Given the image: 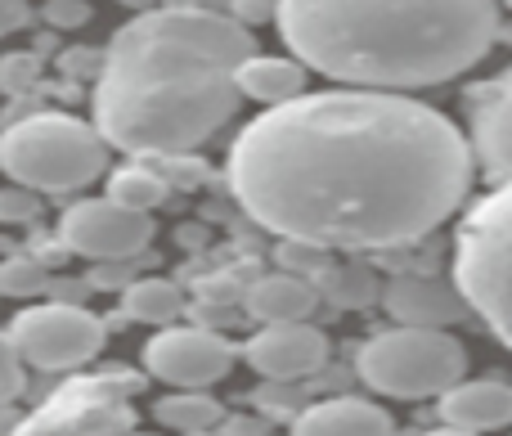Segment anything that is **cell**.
I'll use <instances>...</instances> for the list:
<instances>
[{
	"label": "cell",
	"instance_id": "cell-1",
	"mask_svg": "<svg viewBox=\"0 0 512 436\" xmlns=\"http://www.w3.org/2000/svg\"><path fill=\"white\" fill-rule=\"evenodd\" d=\"M477 153L445 113L387 90H315L270 108L230 149L256 225L310 248H400L459 212Z\"/></svg>",
	"mask_w": 512,
	"mask_h": 436
},
{
	"label": "cell",
	"instance_id": "cell-2",
	"mask_svg": "<svg viewBox=\"0 0 512 436\" xmlns=\"http://www.w3.org/2000/svg\"><path fill=\"white\" fill-rule=\"evenodd\" d=\"M256 54L234 14L153 9L113 36L95 81V126L113 149L176 158L234 117L239 72Z\"/></svg>",
	"mask_w": 512,
	"mask_h": 436
},
{
	"label": "cell",
	"instance_id": "cell-3",
	"mask_svg": "<svg viewBox=\"0 0 512 436\" xmlns=\"http://www.w3.org/2000/svg\"><path fill=\"white\" fill-rule=\"evenodd\" d=\"M283 41L351 90H418L463 77L499 36L495 0H279Z\"/></svg>",
	"mask_w": 512,
	"mask_h": 436
},
{
	"label": "cell",
	"instance_id": "cell-4",
	"mask_svg": "<svg viewBox=\"0 0 512 436\" xmlns=\"http://www.w3.org/2000/svg\"><path fill=\"white\" fill-rule=\"evenodd\" d=\"M108 167L99 126L68 113H36L0 135V171L32 194H77Z\"/></svg>",
	"mask_w": 512,
	"mask_h": 436
},
{
	"label": "cell",
	"instance_id": "cell-5",
	"mask_svg": "<svg viewBox=\"0 0 512 436\" xmlns=\"http://www.w3.org/2000/svg\"><path fill=\"white\" fill-rule=\"evenodd\" d=\"M454 284L472 315L512 347V185H499L463 216L454 239Z\"/></svg>",
	"mask_w": 512,
	"mask_h": 436
},
{
	"label": "cell",
	"instance_id": "cell-6",
	"mask_svg": "<svg viewBox=\"0 0 512 436\" xmlns=\"http://www.w3.org/2000/svg\"><path fill=\"white\" fill-rule=\"evenodd\" d=\"M355 365L378 396L423 401V396H445L463 383L468 351L445 329H387L364 342Z\"/></svg>",
	"mask_w": 512,
	"mask_h": 436
},
{
	"label": "cell",
	"instance_id": "cell-7",
	"mask_svg": "<svg viewBox=\"0 0 512 436\" xmlns=\"http://www.w3.org/2000/svg\"><path fill=\"white\" fill-rule=\"evenodd\" d=\"M9 338H14L23 365L59 374V369H77L104 347V320L90 315L86 306H27L9 320Z\"/></svg>",
	"mask_w": 512,
	"mask_h": 436
},
{
	"label": "cell",
	"instance_id": "cell-8",
	"mask_svg": "<svg viewBox=\"0 0 512 436\" xmlns=\"http://www.w3.org/2000/svg\"><path fill=\"white\" fill-rule=\"evenodd\" d=\"M153 239L149 212L122 207L113 198H86V203L68 207L59 221V243L90 261H131Z\"/></svg>",
	"mask_w": 512,
	"mask_h": 436
},
{
	"label": "cell",
	"instance_id": "cell-9",
	"mask_svg": "<svg viewBox=\"0 0 512 436\" xmlns=\"http://www.w3.org/2000/svg\"><path fill=\"white\" fill-rule=\"evenodd\" d=\"M234 360H239V347L212 329H162L144 347L149 374L167 387H180V392H198V387L221 383Z\"/></svg>",
	"mask_w": 512,
	"mask_h": 436
},
{
	"label": "cell",
	"instance_id": "cell-10",
	"mask_svg": "<svg viewBox=\"0 0 512 436\" xmlns=\"http://www.w3.org/2000/svg\"><path fill=\"white\" fill-rule=\"evenodd\" d=\"M243 360L265 383H301L324 369L328 338L315 324H265L256 338L243 342Z\"/></svg>",
	"mask_w": 512,
	"mask_h": 436
},
{
	"label": "cell",
	"instance_id": "cell-11",
	"mask_svg": "<svg viewBox=\"0 0 512 436\" xmlns=\"http://www.w3.org/2000/svg\"><path fill=\"white\" fill-rule=\"evenodd\" d=\"M472 117V153L481 171L499 185H512V68L490 77L468 95Z\"/></svg>",
	"mask_w": 512,
	"mask_h": 436
},
{
	"label": "cell",
	"instance_id": "cell-12",
	"mask_svg": "<svg viewBox=\"0 0 512 436\" xmlns=\"http://www.w3.org/2000/svg\"><path fill=\"white\" fill-rule=\"evenodd\" d=\"M382 302L400 329H450L472 315L459 284H445L436 275H396L382 288Z\"/></svg>",
	"mask_w": 512,
	"mask_h": 436
},
{
	"label": "cell",
	"instance_id": "cell-13",
	"mask_svg": "<svg viewBox=\"0 0 512 436\" xmlns=\"http://www.w3.org/2000/svg\"><path fill=\"white\" fill-rule=\"evenodd\" d=\"M441 423L463 432H499L512 428V387L495 378L459 383L441 396Z\"/></svg>",
	"mask_w": 512,
	"mask_h": 436
},
{
	"label": "cell",
	"instance_id": "cell-14",
	"mask_svg": "<svg viewBox=\"0 0 512 436\" xmlns=\"http://www.w3.org/2000/svg\"><path fill=\"white\" fill-rule=\"evenodd\" d=\"M391 414L360 396H333V401H315L297 423L292 436H391Z\"/></svg>",
	"mask_w": 512,
	"mask_h": 436
},
{
	"label": "cell",
	"instance_id": "cell-15",
	"mask_svg": "<svg viewBox=\"0 0 512 436\" xmlns=\"http://www.w3.org/2000/svg\"><path fill=\"white\" fill-rule=\"evenodd\" d=\"M315 302H319V288L310 279L292 275V270L265 275L248 288V315L261 324H306Z\"/></svg>",
	"mask_w": 512,
	"mask_h": 436
},
{
	"label": "cell",
	"instance_id": "cell-16",
	"mask_svg": "<svg viewBox=\"0 0 512 436\" xmlns=\"http://www.w3.org/2000/svg\"><path fill=\"white\" fill-rule=\"evenodd\" d=\"M239 90L265 108H283L292 99L306 95V63L301 59H270V54H252L239 72Z\"/></svg>",
	"mask_w": 512,
	"mask_h": 436
},
{
	"label": "cell",
	"instance_id": "cell-17",
	"mask_svg": "<svg viewBox=\"0 0 512 436\" xmlns=\"http://www.w3.org/2000/svg\"><path fill=\"white\" fill-rule=\"evenodd\" d=\"M153 414H158V423H167L171 432H185V436H203L225 419L221 401H212V396H203V392L162 396V401L153 405Z\"/></svg>",
	"mask_w": 512,
	"mask_h": 436
},
{
	"label": "cell",
	"instance_id": "cell-18",
	"mask_svg": "<svg viewBox=\"0 0 512 436\" xmlns=\"http://www.w3.org/2000/svg\"><path fill=\"white\" fill-rule=\"evenodd\" d=\"M122 311L140 324H171L180 315V288L171 279H135L122 288Z\"/></svg>",
	"mask_w": 512,
	"mask_h": 436
},
{
	"label": "cell",
	"instance_id": "cell-19",
	"mask_svg": "<svg viewBox=\"0 0 512 436\" xmlns=\"http://www.w3.org/2000/svg\"><path fill=\"white\" fill-rule=\"evenodd\" d=\"M167 180L149 167H122L113 171V185H108V198L122 207H135V212H153V207L167 203Z\"/></svg>",
	"mask_w": 512,
	"mask_h": 436
},
{
	"label": "cell",
	"instance_id": "cell-20",
	"mask_svg": "<svg viewBox=\"0 0 512 436\" xmlns=\"http://www.w3.org/2000/svg\"><path fill=\"white\" fill-rule=\"evenodd\" d=\"M0 293L5 297L50 293V275H45V266L32 257H9V261H0Z\"/></svg>",
	"mask_w": 512,
	"mask_h": 436
},
{
	"label": "cell",
	"instance_id": "cell-21",
	"mask_svg": "<svg viewBox=\"0 0 512 436\" xmlns=\"http://www.w3.org/2000/svg\"><path fill=\"white\" fill-rule=\"evenodd\" d=\"M252 401L261 405V414H270V419H292V423L310 410V405H301V401H306L301 383H261L252 392Z\"/></svg>",
	"mask_w": 512,
	"mask_h": 436
},
{
	"label": "cell",
	"instance_id": "cell-22",
	"mask_svg": "<svg viewBox=\"0 0 512 436\" xmlns=\"http://www.w3.org/2000/svg\"><path fill=\"white\" fill-rule=\"evenodd\" d=\"M319 293H333L337 306H369L378 288H373V279L364 275V270H333Z\"/></svg>",
	"mask_w": 512,
	"mask_h": 436
},
{
	"label": "cell",
	"instance_id": "cell-23",
	"mask_svg": "<svg viewBox=\"0 0 512 436\" xmlns=\"http://www.w3.org/2000/svg\"><path fill=\"white\" fill-rule=\"evenodd\" d=\"M23 392V356H18L9 329H0V405Z\"/></svg>",
	"mask_w": 512,
	"mask_h": 436
},
{
	"label": "cell",
	"instance_id": "cell-24",
	"mask_svg": "<svg viewBox=\"0 0 512 436\" xmlns=\"http://www.w3.org/2000/svg\"><path fill=\"white\" fill-rule=\"evenodd\" d=\"M36 216H41V203H36L32 189H23V185L0 189V221H9V225H32Z\"/></svg>",
	"mask_w": 512,
	"mask_h": 436
},
{
	"label": "cell",
	"instance_id": "cell-25",
	"mask_svg": "<svg viewBox=\"0 0 512 436\" xmlns=\"http://www.w3.org/2000/svg\"><path fill=\"white\" fill-rule=\"evenodd\" d=\"M36 77H41V59H36V54H9V59H0V86H5L9 95L36 86Z\"/></svg>",
	"mask_w": 512,
	"mask_h": 436
},
{
	"label": "cell",
	"instance_id": "cell-26",
	"mask_svg": "<svg viewBox=\"0 0 512 436\" xmlns=\"http://www.w3.org/2000/svg\"><path fill=\"white\" fill-rule=\"evenodd\" d=\"M41 14H45V23L59 27V32H77V27L90 23V14H95V9H90L86 0H45Z\"/></svg>",
	"mask_w": 512,
	"mask_h": 436
},
{
	"label": "cell",
	"instance_id": "cell-27",
	"mask_svg": "<svg viewBox=\"0 0 512 436\" xmlns=\"http://www.w3.org/2000/svg\"><path fill=\"white\" fill-rule=\"evenodd\" d=\"M203 436H270V423H265V419H248V414H239V419H230V414H225V419L216 423L212 432H203Z\"/></svg>",
	"mask_w": 512,
	"mask_h": 436
},
{
	"label": "cell",
	"instance_id": "cell-28",
	"mask_svg": "<svg viewBox=\"0 0 512 436\" xmlns=\"http://www.w3.org/2000/svg\"><path fill=\"white\" fill-rule=\"evenodd\" d=\"M32 23V5L27 0H0V36H14Z\"/></svg>",
	"mask_w": 512,
	"mask_h": 436
},
{
	"label": "cell",
	"instance_id": "cell-29",
	"mask_svg": "<svg viewBox=\"0 0 512 436\" xmlns=\"http://www.w3.org/2000/svg\"><path fill=\"white\" fill-rule=\"evenodd\" d=\"M167 9H194V14H234L239 0H162Z\"/></svg>",
	"mask_w": 512,
	"mask_h": 436
},
{
	"label": "cell",
	"instance_id": "cell-30",
	"mask_svg": "<svg viewBox=\"0 0 512 436\" xmlns=\"http://www.w3.org/2000/svg\"><path fill=\"white\" fill-rule=\"evenodd\" d=\"M274 9H270V0H239V5H234V18H270Z\"/></svg>",
	"mask_w": 512,
	"mask_h": 436
},
{
	"label": "cell",
	"instance_id": "cell-31",
	"mask_svg": "<svg viewBox=\"0 0 512 436\" xmlns=\"http://www.w3.org/2000/svg\"><path fill=\"white\" fill-rule=\"evenodd\" d=\"M117 5L135 9V14H153V9H162V0H117Z\"/></svg>",
	"mask_w": 512,
	"mask_h": 436
},
{
	"label": "cell",
	"instance_id": "cell-32",
	"mask_svg": "<svg viewBox=\"0 0 512 436\" xmlns=\"http://www.w3.org/2000/svg\"><path fill=\"white\" fill-rule=\"evenodd\" d=\"M423 436H481V432H463V428H450V423H441V428L423 432Z\"/></svg>",
	"mask_w": 512,
	"mask_h": 436
},
{
	"label": "cell",
	"instance_id": "cell-33",
	"mask_svg": "<svg viewBox=\"0 0 512 436\" xmlns=\"http://www.w3.org/2000/svg\"><path fill=\"white\" fill-rule=\"evenodd\" d=\"M126 436H140V432H126Z\"/></svg>",
	"mask_w": 512,
	"mask_h": 436
},
{
	"label": "cell",
	"instance_id": "cell-34",
	"mask_svg": "<svg viewBox=\"0 0 512 436\" xmlns=\"http://www.w3.org/2000/svg\"><path fill=\"white\" fill-rule=\"evenodd\" d=\"M504 5H508V9H512V0H504Z\"/></svg>",
	"mask_w": 512,
	"mask_h": 436
}]
</instances>
